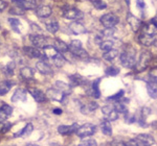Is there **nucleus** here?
I'll return each mask as SVG.
<instances>
[{"instance_id": "obj_42", "label": "nucleus", "mask_w": 157, "mask_h": 146, "mask_svg": "<svg viewBox=\"0 0 157 146\" xmlns=\"http://www.w3.org/2000/svg\"><path fill=\"white\" fill-rule=\"evenodd\" d=\"M10 13H11V14H15V15H23L24 14V9H22V7L16 5V6L12 7V9H10Z\"/></svg>"}, {"instance_id": "obj_48", "label": "nucleus", "mask_w": 157, "mask_h": 146, "mask_svg": "<svg viewBox=\"0 0 157 146\" xmlns=\"http://www.w3.org/2000/svg\"><path fill=\"white\" fill-rule=\"evenodd\" d=\"M62 113H63V111L61 109H55L54 110V114H56V115H61Z\"/></svg>"}, {"instance_id": "obj_24", "label": "nucleus", "mask_w": 157, "mask_h": 146, "mask_svg": "<svg viewBox=\"0 0 157 146\" xmlns=\"http://www.w3.org/2000/svg\"><path fill=\"white\" fill-rule=\"evenodd\" d=\"M52 47L58 52H60V53H66V52H68V45L65 42L61 41V40H55Z\"/></svg>"}, {"instance_id": "obj_9", "label": "nucleus", "mask_w": 157, "mask_h": 146, "mask_svg": "<svg viewBox=\"0 0 157 146\" xmlns=\"http://www.w3.org/2000/svg\"><path fill=\"white\" fill-rule=\"evenodd\" d=\"M102 113L105 117L106 120L108 121H115L118 118V113L116 112L115 109L113 107H110V105H106L102 109Z\"/></svg>"}, {"instance_id": "obj_47", "label": "nucleus", "mask_w": 157, "mask_h": 146, "mask_svg": "<svg viewBox=\"0 0 157 146\" xmlns=\"http://www.w3.org/2000/svg\"><path fill=\"white\" fill-rule=\"evenodd\" d=\"M136 3H137V6L141 9V11L145 9V2H144V0H137Z\"/></svg>"}, {"instance_id": "obj_44", "label": "nucleus", "mask_w": 157, "mask_h": 146, "mask_svg": "<svg viewBox=\"0 0 157 146\" xmlns=\"http://www.w3.org/2000/svg\"><path fill=\"white\" fill-rule=\"evenodd\" d=\"M1 109L4 111V112L6 113L9 116H11L13 114V108L11 107V105L4 104V102H2V105H1Z\"/></svg>"}, {"instance_id": "obj_21", "label": "nucleus", "mask_w": 157, "mask_h": 146, "mask_svg": "<svg viewBox=\"0 0 157 146\" xmlns=\"http://www.w3.org/2000/svg\"><path fill=\"white\" fill-rule=\"evenodd\" d=\"M100 82H101V78H98V79H95L94 82H92L89 91H88V93H89L90 96H92V97H94V98H100L101 91H100V88H98V85H100Z\"/></svg>"}, {"instance_id": "obj_5", "label": "nucleus", "mask_w": 157, "mask_h": 146, "mask_svg": "<svg viewBox=\"0 0 157 146\" xmlns=\"http://www.w3.org/2000/svg\"><path fill=\"white\" fill-rule=\"evenodd\" d=\"M97 132V126L91 123H86L83 124L82 126H78V130H75V134L78 135V137L84 139L86 137H90V136L94 135Z\"/></svg>"}, {"instance_id": "obj_40", "label": "nucleus", "mask_w": 157, "mask_h": 146, "mask_svg": "<svg viewBox=\"0 0 157 146\" xmlns=\"http://www.w3.org/2000/svg\"><path fill=\"white\" fill-rule=\"evenodd\" d=\"M11 126H12V124L10 122H6V121L0 122V133H6L7 130L11 128Z\"/></svg>"}, {"instance_id": "obj_32", "label": "nucleus", "mask_w": 157, "mask_h": 146, "mask_svg": "<svg viewBox=\"0 0 157 146\" xmlns=\"http://www.w3.org/2000/svg\"><path fill=\"white\" fill-rule=\"evenodd\" d=\"M118 55V51L116 49L111 48L110 50H107V51H104L103 57L106 60V61H113L116 57Z\"/></svg>"}, {"instance_id": "obj_34", "label": "nucleus", "mask_w": 157, "mask_h": 146, "mask_svg": "<svg viewBox=\"0 0 157 146\" xmlns=\"http://www.w3.org/2000/svg\"><path fill=\"white\" fill-rule=\"evenodd\" d=\"M33 130H34V126H33L32 123H29V124L25 125V127L23 130H21L20 133H17L16 135H15V137H26V136H29L30 133L33 132Z\"/></svg>"}, {"instance_id": "obj_33", "label": "nucleus", "mask_w": 157, "mask_h": 146, "mask_svg": "<svg viewBox=\"0 0 157 146\" xmlns=\"http://www.w3.org/2000/svg\"><path fill=\"white\" fill-rule=\"evenodd\" d=\"M82 42L78 40H73L71 41L69 45H68V51H70V53H75L77 50L82 48Z\"/></svg>"}, {"instance_id": "obj_26", "label": "nucleus", "mask_w": 157, "mask_h": 146, "mask_svg": "<svg viewBox=\"0 0 157 146\" xmlns=\"http://www.w3.org/2000/svg\"><path fill=\"white\" fill-rule=\"evenodd\" d=\"M52 59V63L56 65L57 67H63L64 66V64L66 63V59L64 57V55H63L62 53H60V52H57L54 57H50Z\"/></svg>"}, {"instance_id": "obj_4", "label": "nucleus", "mask_w": 157, "mask_h": 146, "mask_svg": "<svg viewBox=\"0 0 157 146\" xmlns=\"http://www.w3.org/2000/svg\"><path fill=\"white\" fill-rule=\"evenodd\" d=\"M152 60V54L150 51H143L139 55V59H138V62L135 64L134 68L136 69V71L140 72V71H144L148 65L150 64Z\"/></svg>"}, {"instance_id": "obj_19", "label": "nucleus", "mask_w": 157, "mask_h": 146, "mask_svg": "<svg viewBox=\"0 0 157 146\" xmlns=\"http://www.w3.org/2000/svg\"><path fill=\"white\" fill-rule=\"evenodd\" d=\"M69 82H70V87H78V86H84L86 84V80L83 76H81L80 74H72L69 77Z\"/></svg>"}, {"instance_id": "obj_14", "label": "nucleus", "mask_w": 157, "mask_h": 146, "mask_svg": "<svg viewBox=\"0 0 157 146\" xmlns=\"http://www.w3.org/2000/svg\"><path fill=\"white\" fill-rule=\"evenodd\" d=\"M78 126H80V125H78V123H73L71 125H60V126L58 127V133L64 136L71 135L73 133H75V130H78Z\"/></svg>"}, {"instance_id": "obj_25", "label": "nucleus", "mask_w": 157, "mask_h": 146, "mask_svg": "<svg viewBox=\"0 0 157 146\" xmlns=\"http://www.w3.org/2000/svg\"><path fill=\"white\" fill-rule=\"evenodd\" d=\"M98 108V102L90 101V102H88V104H84L82 108H81V112H82L83 114H91V113L94 112V111L97 110Z\"/></svg>"}, {"instance_id": "obj_6", "label": "nucleus", "mask_w": 157, "mask_h": 146, "mask_svg": "<svg viewBox=\"0 0 157 146\" xmlns=\"http://www.w3.org/2000/svg\"><path fill=\"white\" fill-rule=\"evenodd\" d=\"M29 40H30V42H32V44L34 45L35 47H37V48L44 49L49 46L48 40H47L46 37L43 36V35H37V34L30 35Z\"/></svg>"}, {"instance_id": "obj_7", "label": "nucleus", "mask_w": 157, "mask_h": 146, "mask_svg": "<svg viewBox=\"0 0 157 146\" xmlns=\"http://www.w3.org/2000/svg\"><path fill=\"white\" fill-rule=\"evenodd\" d=\"M120 19L113 13H109V14H106L101 18V23H102L106 28H113L116 24L118 23Z\"/></svg>"}, {"instance_id": "obj_2", "label": "nucleus", "mask_w": 157, "mask_h": 146, "mask_svg": "<svg viewBox=\"0 0 157 146\" xmlns=\"http://www.w3.org/2000/svg\"><path fill=\"white\" fill-rule=\"evenodd\" d=\"M120 61H121V64L125 68H129V69L134 68V66H135V64H136L135 49L130 47V48H128V50L123 51L120 55Z\"/></svg>"}, {"instance_id": "obj_43", "label": "nucleus", "mask_w": 157, "mask_h": 146, "mask_svg": "<svg viewBox=\"0 0 157 146\" xmlns=\"http://www.w3.org/2000/svg\"><path fill=\"white\" fill-rule=\"evenodd\" d=\"M125 94V91L124 90H121L120 92H117L116 94H114L113 96H110V97H108V100H118V99H121V98H123V95Z\"/></svg>"}, {"instance_id": "obj_11", "label": "nucleus", "mask_w": 157, "mask_h": 146, "mask_svg": "<svg viewBox=\"0 0 157 146\" xmlns=\"http://www.w3.org/2000/svg\"><path fill=\"white\" fill-rule=\"evenodd\" d=\"M63 16H64V18H66L68 20H81L84 17V14L80 9L71 7V9H66L64 12V14H63Z\"/></svg>"}, {"instance_id": "obj_38", "label": "nucleus", "mask_w": 157, "mask_h": 146, "mask_svg": "<svg viewBox=\"0 0 157 146\" xmlns=\"http://www.w3.org/2000/svg\"><path fill=\"white\" fill-rule=\"evenodd\" d=\"M106 74L109 75V76H115V75H117L118 73H120V70L117 69L116 67H108L107 69H106Z\"/></svg>"}, {"instance_id": "obj_17", "label": "nucleus", "mask_w": 157, "mask_h": 146, "mask_svg": "<svg viewBox=\"0 0 157 146\" xmlns=\"http://www.w3.org/2000/svg\"><path fill=\"white\" fill-rule=\"evenodd\" d=\"M69 29H70V31L75 35L85 34V32L87 31V29H86V27L84 26V25H83L82 23H80V22H78V21H73L72 23H70L69 24Z\"/></svg>"}, {"instance_id": "obj_16", "label": "nucleus", "mask_w": 157, "mask_h": 146, "mask_svg": "<svg viewBox=\"0 0 157 146\" xmlns=\"http://www.w3.org/2000/svg\"><path fill=\"white\" fill-rule=\"evenodd\" d=\"M129 100L127 99H118V100H115V104L113 105V108L115 109V111L117 113H121V114H127L128 113V104L127 102Z\"/></svg>"}, {"instance_id": "obj_37", "label": "nucleus", "mask_w": 157, "mask_h": 146, "mask_svg": "<svg viewBox=\"0 0 157 146\" xmlns=\"http://www.w3.org/2000/svg\"><path fill=\"white\" fill-rule=\"evenodd\" d=\"M92 4L93 6L95 7L97 9H105L106 7H107V3H106L105 1H103V0H93L92 1Z\"/></svg>"}, {"instance_id": "obj_1", "label": "nucleus", "mask_w": 157, "mask_h": 146, "mask_svg": "<svg viewBox=\"0 0 157 146\" xmlns=\"http://www.w3.org/2000/svg\"><path fill=\"white\" fill-rule=\"evenodd\" d=\"M138 42L143 46H152L156 43V26L153 24H148L143 28L138 36Z\"/></svg>"}, {"instance_id": "obj_29", "label": "nucleus", "mask_w": 157, "mask_h": 146, "mask_svg": "<svg viewBox=\"0 0 157 146\" xmlns=\"http://www.w3.org/2000/svg\"><path fill=\"white\" fill-rule=\"evenodd\" d=\"M59 28H60L59 23L56 20H50V21L46 22V29L50 34H56V32L59 31Z\"/></svg>"}, {"instance_id": "obj_45", "label": "nucleus", "mask_w": 157, "mask_h": 146, "mask_svg": "<svg viewBox=\"0 0 157 146\" xmlns=\"http://www.w3.org/2000/svg\"><path fill=\"white\" fill-rule=\"evenodd\" d=\"M7 117H9V115L6 114V112H4L3 110L0 108V122L2 121H6V120L7 119Z\"/></svg>"}, {"instance_id": "obj_36", "label": "nucleus", "mask_w": 157, "mask_h": 146, "mask_svg": "<svg viewBox=\"0 0 157 146\" xmlns=\"http://www.w3.org/2000/svg\"><path fill=\"white\" fill-rule=\"evenodd\" d=\"M100 48L102 51H107V50H110L111 48H113V42L112 41H104L100 44Z\"/></svg>"}, {"instance_id": "obj_12", "label": "nucleus", "mask_w": 157, "mask_h": 146, "mask_svg": "<svg viewBox=\"0 0 157 146\" xmlns=\"http://www.w3.org/2000/svg\"><path fill=\"white\" fill-rule=\"evenodd\" d=\"M24 52L29 57H34V59H46V57L44 53L40 50V48H37L35 46H25L24 47Z\"/></svg>"}, {"instance_id": "obj_18", "label": "nucleus", "mask_w": 157, "mask_h": 146, "mask_svg": "<svg viewBox=\"0 0 157 146\" xmlns=\"http://www.w3.org/2000/svg\"><path fill=\"white\" fill-rule=\"evenodd\" d=\"M27 97V92L23 89H17L12 96L13 102H22L25 101Z\"/></svg>"}, {"instance_id": "obj_39", "label": "nucleus", "mask_w": 157, "mask_h": 146, "mask_svg": "<svg viewBox=\"0 0 157 146\" xmlns=\"http://www.w3.org/2000/svg\"><path fill=\"white\" fill-rule=\"evenodd\" d=\"M97 144H98L97 141H95L94 139H91V138H89V139L82 140V141H81V143H80L81 146H85V145H87V146H95Z\"/></svg>"}, {"instance_id": "obj_27", "label": "nucleus", "mask_w": 157, "mask_h": 146, "mask_svg": "<svg viewBox=\"0 0 157 146\" xmlns=\"http://www.w3.org/2000/svg\"><path fill=\"white\" fill-rule=\"evenodd\" d=\"M13 86H14V82L11 80H4V82H0V96H3L6 93H9Z\"/></svg>"}, {"instance_id": "obj_8", "label": "nucleus", "mask_w": 157, "mask_h": 146, "mask_svg": "<svg viewBox=\"0 0 157 146\" xmlns=\"http://www.w3.org/2000/svg\"><path fill=\"white\" fill-rule=\"evenodd\" d=\"M147 82V91H148L150 97L156 98L157 88H156V76H152V74L148 75V78H146Z\"/></svg>"}, {"instance_id": "obj_35", "label": "nucleus", "mask_w": 157, "mask_h": 146, "mask_svg": "<svg viewBox=\"0 0 157 146\" xmlns=\"http://www.w3.org/2000/svg\"><path fill=\"white\" fill-rule=\"evenodd\" d=\"M9 23L11 24V26L13 27L16 32H20V21L16 18H9Z\"/></svg>"}, {"instance_id": "obj_3", "label": "nucleus", "mask_w": 157, "mask_h": 146, "mask_svg": "<svg viewBox=\"0 0 157 146\" xmlns=\"http://www.w3.org/2000/svg\"><path fill=\"white\" fill-rule=\"evenodd\" d=\"M155 143V140L152 137L151 135L148 134H140L137 135L134 139L130 140L129 142L126 143V145H138V146H143V145H147L150 146L153 145Z\"/></svg>"}, {"instance_id": "obj_22", "label": "nucleus", "mask_w": 157, "mask_h": 146, "mask_svg": "<svg viewBox=\"0 0 157 146\" xmlns=\"http://www.w3.org/2000/svg\"><path fill=\"white\" fill-rule=\"evenodd\" d=\"M52 7L48 6V5H42V6H39L38 9H36V14L38 17L40 18H47L52 15Z\"/></svg>"}, {"instance_id": "obj_23", "label": "nucleus", "mask_w": 157, "mask_h": 146, "mask_svg": "<svg viewBox=\"0 0 157 146\" xmlns=\"http://www.w3.org/2000/svg\"><path fill=\"white\" fill-rule=\"evenodd\" d=\"M127 21H128V23L130 24V26L132 27V29L134 31H138V29L140 28L141 21L138 18H136L135 16H133L132 14H130V13H129V15L127 17Z\"/></svg>"}, {"instance_id": "obj_46", "label": "nucleus", "mask_w": 157, "mask_h": 146, "mask_svg": "<svg viewBox=\"0 0 157 146\" xmlns=\"http://www.w3.org/2000/svg\"><path fill=\"white\" fill-rule=\"evenodd\" d=\"M7 6V3L6 1H3V0H0V12L4 11V9H6Z\"/></svg>"}, {"instance_id": "obj_31", "label": "nucleus", "mask_w": 157, "mask_h": 146, "mask_svg": "<svg viewBox=\"0 0 157 146\" xmlns=\"http://www.w3.org/2000/svg\"><path fill=\"white\" fill-rule=\"evenodd\" d=\"M101 130H102L103 134L106 135V136H111L112 135V126H111V123L110 121H108V120H104L102 122V124H101Z\"/></svg>"}, {"instance_id": "obj_20", "label": "nucleus", "mask_w": 157, "mask_h": 146, "mask_svg": "<svg viewBox=\"0 0 157 146\" xmlns=\"http://www.w3.org/2000/svg\"><path fill=\"white\" fill-rule=\"evenodd\" d=\"M29 94L33 96V98H34L37 102H39V104L44 102L45 100H46V95H45L44 93L41 91V90H39V89H29Z\"/></svg>"}, {"instance_id": "obj_15", "label": "nucleus", "mask_w": 157, "mask_h": 146, "mask_svg": "<svg viewBox=\"0 0 157 146\" xmlns=\"http://www.w3.org/2000/svg\"><path fill=\"white\" fill-rule=\"evenodd\" d=\"M36 68L41 74L43 75H52V70L48 64L45 61H39L36 64Z\"/></svg>"}, {"instance_id": "obj_13", "label": "nucleus", "mask_w": 157, "mask_h": 146, "mask_svg": "<svg viewBox=\"0 0 157 146\" xmlns=\"http://www.w3.org/2000/svg\"><path fill=\"white\" fill-rule=\"evenodd\" d=\"M13 3L22 7L23 9H34L37 7L36 0H12Z\"/></svg>"}, {"instance_id": "obj_30", "label": "nucleus", "mask_w": 157, "mask_h": 146, "mask_svg": "<svg viewBox=\"0 0 157 146\" xmlns=\"http://www.w3.org/2000/svg\"><path fill=\"white\" fill-rule=\"evenodd\" d=\"M55 88H57L58 90H60L61 92H63L64 94L68 95L70 93V89H71V87H70V85H67L66 82H57L55 85Z\"/></svg>"}, {"instance_id": "obj_28", "label": "nucleus", "mask_w": 157, "mask_h": 146, "mask_svg": "<svg viewBox=\"0 0 157 146\" xmlns=\"http://www.w3.org/2000/svg\"><path fill=\"white\" fill-rule=\"evenodd\" d=\"M20 75H21L22 78L29 80V79H32L35 75V71L32 69L30 67H23L20 69Z\"/></svg>"}, {"instance_id": "obj_10", "label": "nucleus", "mask_w": 157, "mask_h": 146, "mask_svg": "<svg viewBox=\"0 0 157 146\" xmlns=\"http://www.w3.org/2000/svg\"><path fill=\"white\" fill-rule=\"evenodd\" d=\"M45 95H46V97H48L49 99L57 100V101H63L64 98L67 96L66 94L61 92L60 90L57 89V88H50V89L47 90V92Z\"/></svg>"}, {"instance_id": "obj_41", "label": "nucleus", "mask_w": 157, "mask_h": 146, "mask_svg": "<svg viewBox=\"0 0 157 146\" xmlns=\"http://www.w3.org/2000/svg\"><path fill=\"white\" fill-rule=\"evenodd\" d=\"M14 68H15V64L12 62V63H10V64L7 65L6 68H4L3 71L7 75H13V74H14Z\"/></svg>"}]
</instances>
